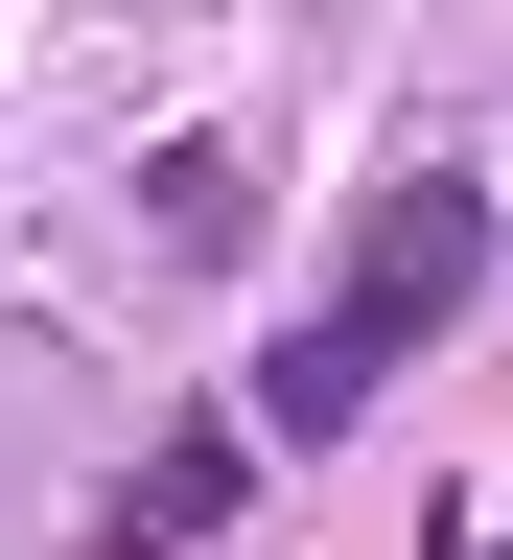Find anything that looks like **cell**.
<instances>
[{"label": "cell", "instance_id": "1", "mask_svg": "<svg viewBox=\"0 0 513 560\" xmlns=\"http://www.w3.org/2000/svg\"><path fill=\"white\" fill-rule=\"evenodd\" d=\"M467 280H490V187H444V164H420L374 234H350V304L257 350V420H280V444L374 420V374H397V350H444V327H467Z\"/></svg>", "mask_w": 513, "mask_h": 560}, {"label": "cell", "instance_id": "2", "mask_svg": "<svg viewBox=\"0 0 513 560\" xmlns=\"http://www.w3.org/2000/svg\"><path fill=\"white\" fill-rule=\"evenodd\" d=\"M234 490H257V467H234V420H187V444L140 467V490H117L94 537H117V560H164V537H210V514H234Z\"/></svg>", "mask_w": 513, "mask_h": 560}]
</instances>
